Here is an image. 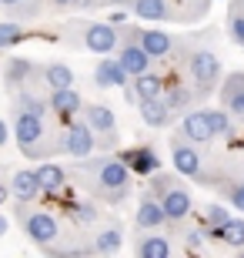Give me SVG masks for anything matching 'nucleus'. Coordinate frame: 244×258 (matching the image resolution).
<instances>
[{"instance_id":"obj_1","label":"nucleus","mask_w":244,"mask_h":258,"mask_svg":"<svg viewBox=\"0 0 244 258\" xmlns=\"http://www.w3.org/2000/svg\"><path fill=\"white\" fill-rule=\"evenodd\" d=\"M67 178H74L84 191L107 205H124L131 198V171L117 154H101V158H77L74 168H64Z\"/></svg>"},{"instance_id":"obj_2","label":"nucleus","mask_w":244,"mask_h":258,"mask_svg":"<svg viewBox=\"0 0 244 258\" xmlns=\"http://www.w3.org/2000/svg\"><path fill=\"white\" fill-rule=\"evenodd\" d=\"M14 138H17V148L24 151V158L44 161V158H54L57 154V138L50 131L47 117L27 114L20 107H14Z\"/></svg>"},{"instance_id":"obj_3","label":"nucleus","mask_w":244,"mask_h":258,"mask_svg":"<svg viewBox=\"0 0 244 258\" xmlns=\"http://www.w3.org/2000/svg\"><path fill=\"white\" fill-rule=\"evenodd\" d=\"M17 221H20V228H24V235L37 248H47V245H54L60 238V221L44 208H27L24 201H17Z\"/></svg>"},{"instance_id":"obj_4","label":"nucleus","mask_w":244,"mask_h":258,"mask_svg":"<svg viewBox=\"0 0 244 258\" xmlns=\"http://www.w3.org/2000/svg\"><path fill=\"white\" fill-rule=\"evenodd\" d=\"M188 77H191V91L194 97H207L217 91L221 81V60L217 54H211L207 47H197L188 54Z\"/></svg>"},{"instance_id":"obj_5","label":"nucleus","mask_w":244,"mask_h":258,"mask_svg":"<svg viewBox=\"0 0 244 258\" xmlns=\"http://www.w3.org/2000/svg\"><path fill=\"white\" fill-rule=\"evenodd\" d=\"M171 158H174V168H178V174H188V178H194L197 184H217L214 174H207L204 168V154L197 151V144L188 141L184 134H171Z\"/></svg>"},{"instance_id":"obj_6","label":"nucleus","mask_w":244,"mask_h":258,"mask_svg":"<svg viewBox=\"0 0 244 258\" xmlns=\"http://www.w3.org/2000/svg\"><path fill=\"white\" fill-rule=\"evenodd\" d=\"M77 34V44L87 47L91 54H114L117 47V27L114 24H101V20H87V24H70Z\"/></svg>"},{"instance_id":"obj_7","label":"nucleus","mask_w":244,"mask_h":258,"mask_svg":"<svg viewBox=\"0 0 244 258\" xmlns=\"http://www.w3.org/2000/svg\"><path fill=\"white\" fill-rule=\"evenodd\" d=\"M94 131L84 124V121H74V124H67L57 138V154H67V158H87V154H94Z\"/></svg>"},{"instance_id":"obj_8","label":"nucleus","mask_w":244,"mask_h":258,"mask_svg":"<svg viewBox=\"0 0 244 258\" xmlns=\"http://www.w3.org/2000/svg\"><path fill=\"white\" fill-rule=\"evenodd\" d=\"M157 201H160V211H164V218H168V221H184L191 215V208H194V198H191V191L181 181L171 184L168 191H160Z\"/></svg>"},{"instance_id":"obj_9","label":"nucleus","mask_w":244,"mask_h":258,"mask_svg":"<svg viewBox=\"0 0 244 258\" xmlns=\"http://www.w3.org/2000/svg\"><path fill=\"white\" fill-rule=\"evenodd\" d=\"M34 81H40V67L27 57H7L4 64V84L10 91H20V87H34Z\"/></svg>"},{"instance_id":"obj_10","label":"nucleus","mask_w":244,"mask_h":258,"mask_svg":"<svg viewBox=\"0 0 244 258\" xmlns=\"http://www.w3.org/2000/svg\"><path fill=\"white\" fill-rule=\"evenodd\" d=\"M137 44L144 47V54H147L150 60H171L174 57V47H178L168 30H154V27L137 30Z\"/></svg>"},{"instance_id":"obj_11","label":"nucleus","mask_w":244,"mask_h":258,"mask_svg":"<svg viewBox=\"0 0 244 258\" xmlns=\"http://www.w3.org/2000/svg\"><path fill=\"white\" fill-rule=\"evenodd\" d=\"M217 91H221V107L234 121H244V74H231L227 81H217Z\"/></svg>"},{"instance_id":"obj_12","label":"nucleus","mask_w":244,"mask_h":258,"mask_svg":"<svg viewBox=\"0 0 244 258\" xmlns=\"http://www.w3.org/2000/svg\"><path fill=\"white\" fill-rule=\"evenodd\" d=\"M47 107L50 114H57V121H70V117H80L84 97L77 94L74 87H57V91L47 94Z\"/></svg>"},{"instance_id":"obj_13","label":"nucleus","mask_w":244,"mask_h":258,"mask_svg":"<svg viewBox=\"0 0 244 258\" xmlns=\"http://www.w3.org/2000/svg\"><path fill=\"white\" fill-rule=\"evenodd\" d=\"M117 158L127 164V171H131V174H141V178H147L150 171H157V168H160V158H157V151H154L150 144L127 148V151H121Z\"/></svg>"},{"instance_id":"obj_14","label":"nucleus","mask_w":244,"mask_h":258,"mask_svg":"<svg viewBox=\"0 0 244 258\" xmlns=\"http://www.w3.org/2000/svg\"><path fill=\"white\" fill-rule=\"evenodd\" d=\"M181 134L194 144H207L214 141V134H211V121H207V111L201 107H188L184 114H181Z\"/></svg>"},{"instance_id":"obj_15","label":"nucleus","mask_w":244,"mask_h":258,"mask_svg":"<svg viewBox=\"0 0 244 258\" xmlns=\"http://www.w3.org/2000/svg\"><path fill=\"white\" fill-rule=\"evenodd\" d=\"M164 221H168V218H164V211H160L157 195L144 191V195H141V205H137V215H134V225H137V231H157Z\"/></svg>"},{"instance_id":"obj_16","label":"nucleus","mask_w":244,"mask_h":258,"mask_svg":"<svg viewBox=\"0 0 244 258\" xmlns=\"http://www.w3.org/2000/svg\"><path fill=\"white\" fill-rule=\"evenodd\" d=\"M34 174H37L40 195L60 198V191H64V184H67V171L60 168V164H54V161H47V158H44V164H37V168H34Z\"/></svg>"},{"instance_id":"obj_17","label":"nucleus","mask_w":244,"mask_h":258,"mask_svg":"<svg viewBox=\"0 0 244 258\" xmlns=\"http://www.w3.org/2000/svg\"><path fill=\"white\" fill-rule=\"evenodd\" d=\"M168 84V77H160L157 71H144L137 77H127V91L134 94V104L137 101H147V97H157Z\"/></svg>"},{"instance_id":"obj_18","label":"nucleus","mask_w":244,"mask_h":258,"mask_svg":"<svg viewBox=\"0 0 244 258\" xmlns=\"http://www.w3.org/2000/svg\"><path fill=\"white\" fill-rule=\"evenodd\" d=\"M131 10L141 20H150V24H160V20H174L178 17L174 0H131Z\"/></svg>"},{"instance_id":"obj_19","label":"nucleus","mask_w":244,"mask_h":258,"mask_svg":"<svg viewBox=\"0 0 244 258\" xmlns=\"http://www.w3.org/2000/svg\"><path fill=\"white\" fill-rule=\"evenodd\" d=\"M134 255L137 258H171L174 255V245H171L168 235L150 231V235H137V241H134Z\"/></svg>"},{"instance_id":"obj_20","label":"nucleus","mask_w":244,"mask_h":258,"mask_svg":"<svg viewBox=\"0 0 244 258\" xmlns=\"http://www.w3.org/2000/svg\"><path fill=\"white\" fill-rule=\"evenodd\" d=\"M94 84L111 91V87H124L127 84V71L117 64V57H101L94 67Z\"/></svg>"},{"instance_id":"obj_21","label":"nucleus","mask_w":244,"mask_h":258,"mask_svg":"<svg viewBox=\"0 0 244 258\" xmlns=\"http://www.w3.org/2000/svg\"><path fill=\"white\" fill-rule=\"evenodd\" d=\"M10 195L17 201H24V205H30V201L40 198V184H37V174L30 171V168H20V171H14V178H10Z\"/></svg>"},{"instance_id":"obj_22","label":"nucleus","mask_w":244,"mask_h":258,"mask_svg":"<svg viewBox=\"0 0 244 258\" xmlns=\"http://www.w3.org/2000/svg\"><path fill=\"white\" fill-rule=\"evenodd\" d=\"M80 117L84 124L91 127L94 134H104V131H117V117L107 104H84L80 107Z\"/></svg>"},{"instance_id":"obj_23","label":"nucleus","mask_w":244,"mask_h":258,"mask_svg":"<svg viewBox=\"0 0 244 258\" xmlns=\"http://www.w3.org/2000/svg\"><path fill=\"white\" fill-rule=\"evenodd\" d=\"M137 111H141V121L147 127H168L171 121H174V114L168 111V104H164V97H147V101H137Z\"/></svg>"},{"instance_id":"obj_24","label":"nucleus","mask_w":244,"mask_h":258,"mask_svg":"<svg viewBox=\"0 0 244 258\" xmlns=\"http://www.w3.org/2000/svg\"><path fill=\"white\" fill-rule=\"evenodd\" d=\"M160 97H164V104H168L171 114H184L188 107H194V91H191V84H171L168 91H160Z\"/></svg>"},{"instance_id":"obj_25","label":"nucleus","mask_w":244,"mask_h":258,"mask_svg":"<svg viewBox=\"0 0 244 258\" xmlns=\"http://www.w3.org/2000/svg\"><path fill=\"white\" fill-rule=\"evenodd\" d=\"M40 81L57 91V87H74V71L60 60H47V64H40Z\"/></svg>"},{"instance_id":"obj_26","label":"nucleus","mask_w":244,"mask_h":258,"mask_svg":"<svg viewBox=\"0 0 244 258\" xmlns=\"http://www.w3.org/2000/svg\"><path fill=\"white\" fill-rule=\"evenodd\" d=\"M121 241H124V231H121V225L114 221V225H107V228L91 241V251H94V255H117V251H121Z\"/></svg>"},{"instance_id":"obj_27","label":"nucleus","mask_w":244,"mask_h":258,"mask_svg":"<svg viewBox=\"0 0 244 258\" xmlns=\"http://www.w3.org/2000/svg\"><path fill=\"white\" fill-rule=\"evenodd\" d=\"M207 121H211V134H214V138H224V141H231V138L237 134L234 117L227 114L224 107H211V111H207Z\"/></svg>"},{"instance_id":"obj_28","label":"nucleus","mask_w":244,"mask_h":258,"mask_svg":"<svg viewBox=\"0 0 244 258\" xmlns=\"http://www.w3.org/2000/svg\"><path fill=\"white\" fill-rule=\"evenodd\" d=\"M0 7L7 10L14 20H30V17H40L44 4L40 0H0Z\"/></svg>"},{"instance_id":"obj_29","label":"nucleus","mask_w":244,"mask_h":258,"mask_svg":"<svg viewBox=\"0 0 244 258\" xmlns=\"http://www.w3.org/2000/svg\"><path fill=\"white\" fill-rule=\"evenodd\" d=\"M214 241H224L227 248H241V245H244V218H234V215H231V218L217 228Z\"/></svg>"},{"instance_id":"obj_30","label":"nucleus","mask_w":244,"mask_h":258,"mask_svg":"<svg viewBox=\"0 0 244 258\" xmlns=\"http://www.w3.org/2000/svg\"><path fill=\"white\" fill-rule=\"evenodd\" d=\"M227 218H231V211H227L224 205H207L204 208V235L207 238H217V228H221Z\"/></svg>"},{"instance_id":"obj_31","label":"nucleus","mask_w":244,"mask_h":258,"mask_svg":"<svg viewBox=\"0 0 244 258\" xmlns=\"http://www.w3.org/2000/svg\"><path fill=\"white\" fill-rule=\"evenodd\" d=\"M227 34L234 44H244V0H234L227 10Z\"/></svg>"},{"instance_id":"obj_32","label":"nucleus","mask_w":244,"mask_h":258,"mask_svg":"<svg viewBox=\"0 0 244 258\" xmlns=\"http://www.w3.org/2000/svg\"><path fill=\"white\" fill-rule=\"evenodd\" d=\"M67 215H70L74 225H94L97 221V205H91V201H70V205H67Z\"/></svg>"},{"instance_id":"obj_33","label":"nucleus","mask_w":244,"mask_h":258,"mask_svg":"<svg viewBox=\"0 0 244 258\" xmlns=\"http://www.w3.org/2000/svg\"><path fill=\"white\" fill-rule=\"evenodd\" d=\"M24 37H27V34H24V27H20L17 20H4V24H0V50L17 47Z\"/></svg>"},{"instance_id":"obj_34","label":"nucleus","mask_w":244,"mask_h":258,"mask_svg":"<svg viewBox=\"0 0 244 258\" xmlns=\"http://www.w3.org/2000/svg\"><path fill=\"white\" fill-rule=\"evenodd\" d=\"M224 198L231 201L237 211H244V178H237V181H224Z\"/></svg>"},{"instance_id":"obj_35","label":"nucleus","mask_w":244,"mask_h":258,"mask_svg":"<svg viewBox=\"0 0 244 258\" xmlns=\"http://www.w3.org/2000/svg\"><path fill=\"white\" fill-rule=\"evenodd\" d=\"M47 4H50V10H70V7L84 10V7H91L94 0H47Z\"/></svg>"},{"instance_id":"obj_36","label":"nucleus","mask_w":244,"mask_h":258,"mask_svg":"<svg viewBox=\"0 0 244 258\" xmlns=\"http://www.w3.org/2000/svg\"><path fill=\"white\" fill-rule=\"evenodd\" d=\"M201 248V231H188V251Z\"/></svg>"},{"instance_id":"obj_37","label":"nucleus","mask_w":244,"mask_h":258,"mask_svg":"<svg viewBox=\"0 0 244 258\" xmlns=\"http://www.w3.org/2000/svg\"><path fill=\"white\" fill-rule=\"evenodd\" d=\"M94 4H104V7H131V0H94Z\"/></svg>"},{"instance_id":"obj_38","label":"nucleus","mask_w":244,"mask_h":258,"mask_svg":"<svg viewBox=\"0 0 244 258\" xmlns=\"http://www.w3.org/2000/svg\"><path fill=\"white\" fill-rule=\"evenodd\" d=\"M7 138H10V131H7V121H4V117H0V148H4V144H7Z\"/></svg>"},{"instance_id":"obj_39","label":"nucleus","mask_w":244,"mask_h":258,"mask_svg":"<svg viewBox=\"0 0 244 258\" xmlns=\"http://www.w3.org/2000/svg\"><path fill=\"white\" fill-rule=\"evenodd\" d=\"M7 225H10V221H7V215H0V235H7Z\"/></svg>"},{"instance_id":"obj_40","label":"nucleus","mask_w":244,"mask_h":258,"mask_svg":"<svg viewBox=\"0 0 244 258\" xmlns=\"http://www.w3.org/2000/svg\"><path fill=\"white\" fill-rule=\"evenodd\" d=\"M7 195H10V191L4 188V184H0V201H7Z\"/></svg>"},{"instance_id":"obj_41","label":"nucleus","mask_w":244,"mask_h":258,"mask_svg":"<svg viewBox=\"0 0 244 258\" xmlns=\"http://www.w3.org/2000/svg\"><path fill=\"white\" fill-rule=\"evenodd\" d=\"M211 4H214V0H211Z\"/></svg>"},{"instance_id":"obj_42","label":"nucleus","mask_w":244,"mask_h":258,"mask_svg":"<svg viewBox=\"0 0 244 258\" xmlns=\"http://www.w3.org/2000/svg\"><path fill=\"white\" fill-rule=\"evenodd\" d=\"M241 47H244V44H241Z\"/></svg>"}]
</instances>
